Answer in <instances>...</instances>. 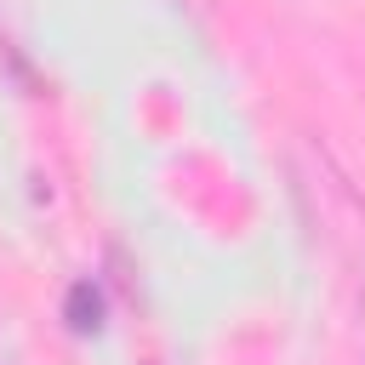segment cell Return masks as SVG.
I'll list each match as a JSON object with an SVG mask.
<instances>
[{"instance_id": "6da1fadb", "label": "cell", "mask_w": 365, "mask_h": 365, "mask_svg": "<svg viewBox=\"0 0 365 365\" xmlns=\"http://www.w3.org/2000/svg\"><path fill=\"white\" fill-rule=\"evenodd\" d=\"M63 319H68L74 336H97L103 331V291L91 279H74L68 297H63Z\"/></svg>"}]
</instances>
